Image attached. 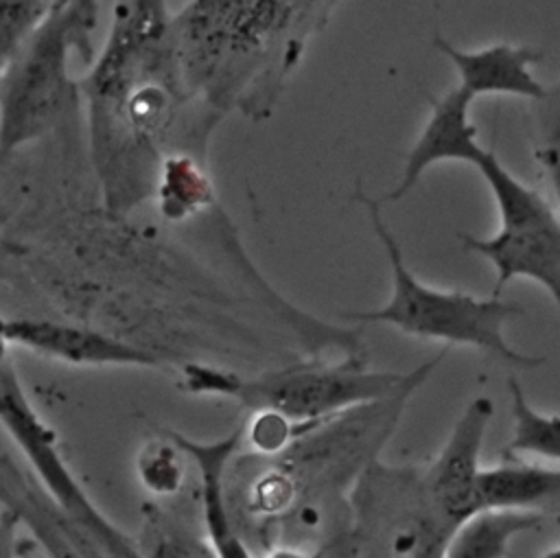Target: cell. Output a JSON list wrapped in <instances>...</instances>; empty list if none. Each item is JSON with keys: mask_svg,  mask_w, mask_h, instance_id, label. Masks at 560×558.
<instances>
[{"mask_svg": "<svg viewBox=\"0 0 560 558\" xmlns=\"http://www.w3.org/2000/svg\"><path fill=\"white\" fill-rule=\"evenodd\" d=\"M79 94L112 214H127L155 195L166 155L184 149L175 144L184 133L179 120L192 109L210 112L188 88L168 0H116Z\"/></svg>", "mask_w": 560, "mask_h": 558, "instance_id": "obj_1", "label": "cell"}, {"mask_svg": "<svg viewBox=\"0 0 560 558\" xmlns=\"http://www.w3.org/2000/svg\"><path fill=\"white\" fill-rule=\"evenodd\" d=\"M337 0H186L173 11L184 74L217 114L267 118Z\"/></svg>", "mask_w": 560, "mask_h": 558, "instance_id": "obj_2", "label": "cell"}, {"mask_svg": "<svg viewBox=\"0 0 560 558\" xmlns=\"http://www.w3.org/2000/svg\"><path fill=\"white\" fill-rule=\"evenodd\" d=\"M352 201L365 208L372 230L387 254L392 265V295L383 306L346 311V319L389 324L411 337L472 346L523 370H536L545 363V357L540 354L518 352L512 348L503 335L505 322L523 315V306L505 302L499 295L477 298L464 291L429 287L407 267L402 247L383 219L376 197H370L361 184H357Z\"/></svg>", "mask_w": 560, "mask_h": 558, "instance_id": "obj_3", "label": "cell"}, {"mask_svg": "<svg viewBox=\"0 0 560 558\" xmlns=\"http://www.w3.org/2000/svg\"><path fill=\"white\" fill-rule=\"evenodd\" d=\"M98 9L101 0H55L0 74V164L48 136L81 98L72 57L92 55Z\"/></svg>", "mask_w": 560, "mask_h": 558, "instance_id": "obj_4", "label": "cell"}, {"mask_svg": "<svg viewBox=\"0 0 560 558\" xmlns=\"http://www.w3.org/2000/svg\"><path fill=\"white\" fill-rule=\"evenodd\" d=\"M411 372L372 370L365 352H352L337 363H295L254 379L192 363L182 370V385L195 394L234 398L249 411L267 409L295 425H308L394 394L411 379Z\"/></svg>", "mask_w": 560, "mask_h": 558, "instance_id": "obj_5", "label": "cell"}, {"mask_svg": "<svg viewBox=\"0 0 560 558\" xmlns=\"http://www.w3.org/2000/svg\"><path fill=\"white\" fill-rule=\"evenodd\" d=\"M453 530L438 514L422 466L370 462L348 492V527L330 556L444 558Z\"/></svg>", "mask_w": 560, "mask_h": 558, "instance_id": "obj_6", "label": "cell"}, {"mask_svg": "<svg viewBox=\"0 0 560 558\" xmlns=\"http://www.w3.org/2000/svg\"><path fill=\"white\" fill-rule=\"evenodd\" d=\"M472 166L492 190L501 225L492 236L457 234V241L494 267V295L514 278H529L547 289L560 313V214L538 190L512 175L494 151L481 149Z\"/></svg>", "mask_w": 560, "mask_h": 558, "instance_id": "obj_7", "label": "cell"}, {"mask_svg": "<svg viewBox=\"0 0 560 558\" xmlns=\"http://www.w3.org/2000/svg\"><path fill=\"white\" fill-rule=\"evenodd\" d=\"M9 348H0V425L39 477L46 492L96 543L101 556H140L138 543L116 527L85 495L68 470L55 431L26 398L11 365Z\"/></svg>", "mask_w": 560, "mask_h": 558, "instance_id": "obj_8", "label": "cell"}, {"mask_svg": "<svg viewBox=\"0 0 560 558\" xmlns=\"http://www.w3.org/2000/svg\"><path fill=\"white\" fill-rule=\"evenodd\" d=\"M494 414L488 396H475L453 425L440 453L424 464V484L442 521L455 532L481 510L479 455Z\"/></svg>", "mask_w": 560, "mask_h": 558, "instance_id": "obj_9", "label": "cell"}, {"mask_svg": "<svg viewBox=\"0 0 560 558\" xmlns=\"http://www.w3.org/2000/svg\"><path fill=\"white\" fill-rule=\"evenodd\" d=\"M0 339L9 348L77 368H155L160 359L107 333L46 317H0Z\"/></svg>", "mask_w": 560, "mask_h": 558, "instance_id": "obj_10", "label": "cell"}, {"mask_svg": "<svg viewBox=\"0 0 560 558\" xmlns=\"http://www.w3.org/2000/svg\"><path fill=\"white\" fill-rule=\"evenodd\" d=\"M472 101L475 98L459 85L442 96H429L431 114L407 153L398 184L389 193L376 197L381 206L407 197L418 186L420 177L440 162L475 164L483 147L477 140V125L470 120Z\"/></svg>", "mask_w": 560, "mask_h": 558, "instance_id": "obj_11", "label": "cell"}, {"mask_svg": "<svg viewBox=\"0 0 560 558\" xmlns=\"http://www.w3.org/2000/svg\"><path fill=\"white\" fill-rule=\"evenodd\" d=\"M433 48L453 63L459 77L457 85L472 98L499 94L540 101L549 90L532 70L545 57L542 50L534 46L497 42L475 50H464L435 33Z\"/></svg>", "mask_w": 560, "mask_h": 558, "instance_id": "obj_12", "label": "cell"}, {"mask_svg": "<svg viewBox=\"0 0 560 558\" xmlns=\"http://www.w3.org/2000/svg\"><path fill=\"white\" fill-rule=\"evenodd\" d=\"M245 427L238 425L228 435L219 440H192L179 431L166 429L164 433L182 449L186 457H190L199 468L201 481V510L206 534L212 545V554L221 558H245L252 556L247 545L236 534L230 512H228V468L232 466L236 453L245 444L243 440Z\"/></svg>", "mask_w": 560, "mask_h": 558, "instance_id": "obj_13", "label": "cell"}, {"mask_svg": "<svg viewBox=\"0 0 560 558\" xmlns=\"http://www.w3.org/2000/svg\"><path fill=\"white\" fill-rule=\"evenodd\" d=\"M0 501L26 523L55 556H101L96 543L42 488H31L11 460L0 455Z\"/></svg>", "mask_w": 560, "mask_h": 558, "instance_id": "obj_14", "label": "cell"}, {"mask_svg": "<svg viewBox=\"0 0 560 558\" xmlns=\"http://www.w3.org/2000/svg\"><path fill=\"white\" fill-rule=\"evenodd\" d=\"M481 508H558L560 468L529 464L518 455H503L501 464L479 473Z\"/></svg>", "mask_w": 560, "mask_h": 558, "instance_id": "obj_15", "label": "cell"}, {"mask_svg": "<svg viewBox=\"0 0 560 558\" xmlns=\"http://www.w3.org/2000/svg\"><path fill=\"white\" fill-rule=\"evenodd\" d=\"M547 514L538 508H481L453 532L446 558H505L510 543L542 527Z\"/></svg>", "mask_w": 560, "mask_h": 558, "instance_id": "obj_16", "label": "cell"}, {"mask_svg": "<svg viewBox=\"0 0 560 558\" xmlns=\"http://www.w3.org/2000/svg\"><path fill=\"white\" fill-rule=\"evenodd\" d=\"M155 197L162 204V212L177 219L210 201L212 186L197 151L182 149L166 155L160 168Z\"/></svg>", "mask_w": 560, "mask_h": 558, "instance_id": "obj_17", "label": "cell"}, {"mask_svg": "<svg viewBox=\"0 0 560 558\" xmlns=\"http://www.w3.org/2000/svg\"><path fill=\"white\" fill-rule=\"evenodd\" d=\"M514 431L503 455H536L560 464V416L534 409L516 376L505 379Z\"/></svg>", "mask_w": 560, "mask_h": 558, "instance_id": "obj_18", "label": "cell"}, {"mask_svg": "<svg viewBox=\"0 0 560 558\" xmlns=\"http://www.w3.org/2000/svg\"><path fill=\"white\" fill-rule=\"evenodd\" d=\"M55 0H0V74L46 18Z\"/></svg>", "mask_w": 560, "mask_h": 558, "instance_id": "obj_19", "label": "cell"}, {"mask_svg": "<svg viewBox=\"0 0 560 558\" xmlns=\"http://www.w3.org/2000/svg\"><path fill=\"white\" fill-rule=\"evenodd\" d=\"M182 449L164 433L162 440L149 442L138 455V477L153 495H175L184 481L179 462Z\"/></svg>", "mask_w": 560, "mask_h": 558, "instance_id": "obj_20", "label": "cell"}, {"mask_svg": "<svg viewBox=\"0 0 560 558\" xmlns=\"http://www.w3.org/2000/svg\"><path fill=\"white\" fill-rule=\"evenodd\" d=\"M20 525V519L11 512V510H2L0 512V558H7V556H15L18 554V530Z\"/></svg>", "mask_w": 560, "mask_h": 558, "instance_id": "obj_21", "label": "cell"}, {"mask_svg": "<svg viewBox=\"0 0 560 558\" xmlns=\"http://www.w3.org/2000/svg\"><path fill=\"white\" fill-rule=\"evenodd\" d=\"M542 556H545V558H560V545L553 547V549H549V551H542Z\"/></svg>", "mask_w": 560, "mask_h": 558, "instance_id": "obj_22", "label": "cell"}, {"mask_svg": "<svg viewBox=\"0 0 560 558\" xmlns=\"http://www.w3.org/2000/svg\"><path fill=\"white\" fill-rule=\"evenodd\" d=\"M558 508H560V505H558Z\"/></svg>", "mask_w": 560, "mask_h": 558, "instance_id": "obj_23", "label": "cell"}]
</instances>
